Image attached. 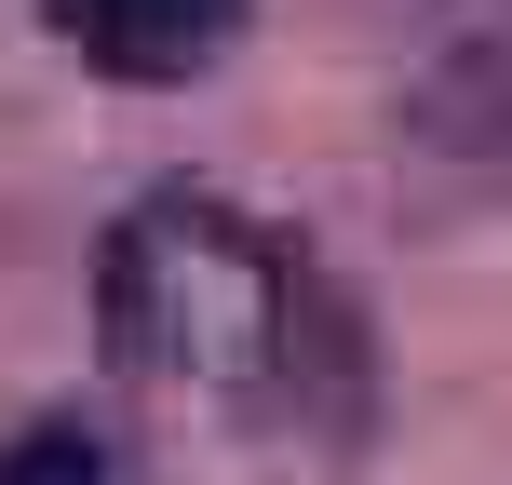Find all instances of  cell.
I'll return each mask as SVG.
<instances>
[{
	"instance_id": "cell-1",
	"label": "cell",
	"mask_w": 512,
	"mask_h": 485,
	"mask_svg": "<svg viewBox=\"0 0 512 485\" xmlns=\"http://www.w3.org/2000/svg\"><path fill=\"white\" fill-rule=\"evenodd\" d=\"M95 324L108 364L162 405H216V418H297L310 405V270L216 189H149L95 256Z\"/></svg>"
},
{
	"instance_id": "cell-2",
	"label": "cell",
	"mask_w": 512,
	"mask_h": 485,
	"mask_svg": "<svg viewBox=\"0 0 512 485\" xmlns=\"http://www.w3.org/2000/svg\"><path fill=\"white\" fill-rule=\"evenodd\" d=\"M391 108L445 162H512V0H418Z\"/></svg>"
},
{
	"instance_id": "cell-3",
	"label": "cell",
	"mask_w": 512,
	"mask_h": 485,
	"mask_svg": "<svg viewBox=\"0 0 512 485\" xmlns=\"http://www.w3.org/2000/svg\"><path fill=\"white\" fill-rule=\"evenodd\" d=\"M243 0H54V41L108 81H203L230 54Z\"/></svg>"
},
{
	"instance_id": "cell-4",
	"label": "cell",
	"mask_w": 512,
	"mask_h": 485,
	"mask_svg": "<svg viewBox=\"0 0 512 485\" xmlns=\"http://www.w3.org/2000/svg\"><path fill=\"white\" fill-rule=\"evenodd\" d=\"M0 485H108V445L81 432V418H27V432L0 445Z\"/></svg>"
}]
</instances>
